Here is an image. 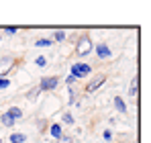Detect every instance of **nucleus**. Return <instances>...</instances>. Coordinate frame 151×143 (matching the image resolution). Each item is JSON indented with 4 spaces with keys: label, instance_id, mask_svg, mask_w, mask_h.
Instances as JSON below:
<instances>
[{
    "label": "nucleus",
    "instance_id": "f257e3e1",
    "mask_svg": "<svg viewBox=\"0 0 151 143\" xmlns=\"http://www.w3.org/2000/svg\"><path fill=\"white\" fill-rule=\"evenodd\" d=\"M94 47V43H92V39H90V35H80L78 37V43H76V55L78 57H84V55H88L90 51Z\"/></svg>",
    "mask_w": 151,
    "mask_h": 143
},
{
    "label": "nucleus",
    "instance_id": "f03ea898",
    "mask_svg": "<svg viewBox=\"0 0 151 143\" xmlns=\"http://www.w3.org/2000/svg\"><path fill=\"white\" fill-rule=\"evenodd\" d=\"M14 66H17V57H12V55L0 57V78H6V74L14 70Z\"/></svg>",
    "mask_w": 151,
    "mask_h": 143
},
{
    "label": "nucleus",
    "instance_id": "7ed1b4c3",
    "mask_svg": "<svg viewBox=\"0 0 151 143\" xmlns=\"http://www.w3.org/2000/svg\"><path fill=\"white\" fill-rule=\"evenodd\" d=\"M90 74H92V68L88 64H74L72 66V76H74L76 80H82V78H86Z\"/></svg>",
    "mask_w": 151,
    "mask_h": 143
},
{
    "label": "nucleus",
    "instance_id": "20e7f679",
    "mask_svg": "<svg viewBox=\"0 0 151 143\" xmlns=\"http://www.w3.org/2000/svg\"><path fill=\"white\" fill-rule=\"evenodd\" d=\"M57 84H59V78H55V76L43 78V80H41V84H39V90L49 92V90H55V88H57Z\"/></svg>",
    "mask_w": 151,
    "mask_h": 143
},
{
    "label": "nucleus",
    "instance_id": "39448f33",
    "mask_svg": "<svg viewBox=\"0 0 151 143\" xmlns=\"http://www.w3.org/2000/svg\"><path fill=\"white\" fill-rule=\"evenodd\" d=\"M104 82H106V76H102V74H100V76H96L94 80H90V82L86 84V92H94V90H98Z\"/></svg>",
    "mask_w": 151,
    "mask_h": 143
},
{
    "label": "nucleus",
    "instance_id": "423d86ee",
    "mask_svg": "<svg viewBox=\"0 0 151 143\" xmlns=\"http://www.w3.org/2000/svg\"><path fill=\"white\" fill-rule=\"evenodd\" d=\"M96 55H98L100 59H108V57L112 55V51H110V47H108L106 43H100V45H96Z\"/></svg>",
    "mask_w": 151,
    "mask_h": 143
},
{
    "label": "nucleus",
    "instance_id": "0eeeda50",
    "mask_svg": "<svg viewBox=\"0 0 151 143\" xmlns=\"http://www.w3.org/2000/svg\"><path fill=\"white\" fill-rule=\"evenodd\" d=\"M0 123H2V125H4V127H8V129H12V127H14V123H17V121L12 119V117H10V115H8V113H2V115H0Z\"/></svg>",
    "mask_w": 151,
    "mask_h": 143
},
{
    "label": "nucleus",
    "instance_id": "6e6552de",
    "mask_svg": "<svg viewBox=\"0 0 151 143\" xmlns=\"http://www.w3.org/2000/svg\"><path fill=\"white\" fill-rule=\"evenodd\" d=\"M49 133H51V137H55V139H59L61 135H63V129H61V125H51L49 127Z\"/></svg>",
    "mask_w": 151,
    "mask_h": 143
},
{
    "label": "nucleus",
    "instance_id": "1a4fd4ad",
    "mask_svg": "<svg viewBox=\"0 0 151 143\" xmlns=\"http://www.w3.org/2000/svg\"><path fill=\"white\" fill-rule=\"evenodd\" d=\"M6 113H8V115H10V117H12L14 121H19L21 117H23V110H21L19 106H10V108H8Z\"/></svg>",
    "mask_w": 151,
    "mask_h": 143
},
{
    "label": "nucleus",
    "instance_id": "9d476101",
    "mask_svg": "<svg viewBox=\"0 0 151 143\" xmlns=\"http://www.w3.org/2000/svg\"><path fill=\"white\" fill-rule=\"evenodd\" d=\"M114 106H116L119 113H127V104H125V100H123L121 96H114Z\"/></svg>",
    "mask_w": 151,
    "mask_h": 143
},
{
    "label": "nucleus",
    "instance_id": "9b49d317",
    "mask_svg": "<svg viewBox=\"0 0 151 143\" xmlns=\"http://www.w3.org/2000/svg\"><path fill=\"white\" fill-rule=\"evenodd\" d=\"M25 141H27L25 133H12L10 135V143H25Z\"/></svg>",
    "mask_w": 151,
    "mask_h": 143
},
{
    "label": "nucleus",
    "instance_id": "f8f14e48",
    "mask_svg": "<svg viewBox=\"0 0 151 143\" xmlns=\"http://www.w3.org/2000/svg\"><path fill=\"white\" fill-rule=\"evenodd\" d=\"M137 94H139V78H133V82H131V96L137 98Z\"/></svg>",
    "mask_w": 151,
    "mask_h": 143
},
{
    "label": "nucleus",
    "instance_id": "ddd939ff",
    "mask_svg": "<svg viewBox=\"0 0 151 143\" xmlns=\"http://www.w3.org/2000/svg\"><path fill=\"white\" fill-rule=\"evenodd\" d=\"M51 43H53V39H37V47H49Z\"/></svg>",
    "mask_w": 151,
    "mask_h": 143
},
{
    "label": "nucleus",
    "instance_id": "4468645a",
    "mask_svg": "<svg viewBox=\"0 0 151 143\" xmlns=\"http://www.w3.org/2000/svg\"><path fill=\"white\" fill-rule=\"evenodd\" d=\"M51 39H53V41H63V39H65V33H63V31H55Z\"/></svg>",
    "mask_w": 151,
    "mask_h": 143
},
{
    "label": "nucleus",
    "instance_id": "2eb2a0df",
    "mask_svg": "<svg viewBox=\"0 0 151 143\" xmlns=\"http://www.w3.org/2000/svg\"><path fill=\"white\" fill-rule=\"evenodd\" d=\"M2 31H4V35H17L19 29H17V27H4Z\"/></svg>",
    "mask_w": 151,
    "mask_h": 143
},
{
    "label": "nucleus",
    "instance_id": "dca6fc26",
    "mask_svg": "<svg viewBox=\"0 0 151 143\" xmlns=\"http://www.w3.org/2000/svg\"><path fill=\"white\" fill-rule=\"evenodd\" d=\"M35 64H37V66H39V68H45V66H47V59H45V57H43V55H39V57H37V59H35Z\"/></svg>",
    "mask_w": 151,
    "mask_h": 143
},
{
    "label": "nucleus",
    "instance_id": "f3484780",
    "mask_svg": "<svg viewBox=\"0 0 151 143\" xmlns=\"http://www.w3.org/2000/svg\"><path fill=\"white\" fill-rule=\"evenodd\" d=\"M57 143H74V139H72L70 135H65V133H63V135L57 139Z\"/></svg>",
    "mask_w": 151,
    "mask_h": 143
},
{
    "label": "nucleus",
    "instance_id": "a211bd4d",
    "mask_svg": "<svg viewBox=\"0 0 151 143\" xmlns=\"http://www.w3.org/2000/svg\"><path fill=\"white\" fill-rule=\"evenodd\" d=\"M102 137H104V141H112V131H110V129H106V131L102 133Z\"/></svg>",
    "mask_w": 151,
    "mask_h": 143
},
{
    "label": "nucleus",
    "instance_id": "6ab92c4d",
    "mask_svg": "<svg viewBox=\"0 0 151 143\" xmlns=\"http://www.w3.org/2000/svg\"><path fill=\"white\" fill-rule=\"evenodd\" d=\"M10 86V82L6 80V78H0V90H4V88H8Z\"/></svg>",
    "mask_w": 151,
    "mask_h": 143
},
{
    "label": "nucleus",
    "instance_id": "aec40b11",
    "mask_svg": "<svg viewBox=\"0 0 151 143\" xmlns=\"http://www.w3.org/2000/svg\"><path fill=\"white\" fill-rule=\"evenodd\" d=\"M63 123H68V125H72V123H74V117L65 113V115H63Z\"/></svg>",
    "mask_w": 151,
    "mask_h": 143
},
{
    "label": "nucleus",
    "instance_id": "412c9836",
    "mask_svg": "<svg viewBox=\"0 0 151 143\" xmlns=\"http://www.w3.org/2000/svg\"><path fill=\"white\" fill-rule=\"evenodd\" d=\"M65 82H68V86H72V84H74V82H76V78H74V76H72V74H70V76L65 78Z\"/></svg>",
    "mask_w": 151,
    "mask_h": 143
},
{
    "label": "nucleus",
    "instance_id": "4be33fe9",
    "mask_svg": "<svg viewBox=\"0 0 151 143\" xmlns=\"http://www.w3.org/2000/svg\"><path fill=\"white\" fill-rule=\"evenodd\" d=\"M37 92H39V88H33V90L29 92V96H31V98H35V94H37Z\"/></svg>",
    "mask_w": 151,
    "mask_h": 143
},
{
    "label": "nucleus",
    "instance_id": "5701e85b",
    "mask_svg": "<svg viewBox=\"0 0 151 143\" xmlns=\"http://www.w3.org/2000/svg\"><path fill=\"white\" fill-rule=\"evenodd\" d=\"M0 143H2V139H0Z\"/></svg>",
    "mask_w": 151,
    "mask_h": 143
}]
</instances>
